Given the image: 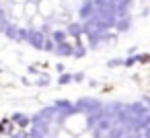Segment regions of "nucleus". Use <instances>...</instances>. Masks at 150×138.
<instances>
[{
  "mask_svg": "<svg viewBox=\"0 0 150 138\" xmlns=\"http://www.w3.org/2000/svg\"><path fill=\"white\" fill-rule=\"evenodd\" d=\"M56 72H58V74H64V72H66V64H64V62H58V64H56Z\"/></svg>",
  "mask_w": 150,
  "mask_h": 138,
  "instance_id": "17",
  "label": "nucleus"
},
{
  "mask_svg": "<svg viewBox=\"0 0 150 138\" xmlns=\"http://www.w3.org/2000/svg\"><path fill=\"white\" fill-rule=\"evenodd\" d=\"M134 64H138V60H136V56H127V58L123 60V66H127V68H132Z\"/></svg>",
  "mask_w": 150,
  "mask_h": 138,
  "instance_id": "15",
  "label": "nucleus"
},
{
  "mask_svg": "<svg viewBox=\"0 0 150 138\" xmlns=\"http://www.w3.org/2000/svg\"><path fill=\"white\" fill-rule=\"evenodd\" d=\"M70 83H74V76L70 72H64L58 76V85H70Z\"/></svg>",
  "mask_w": 150,
  "mask_h": 138,
  "instance_id": "11",
  "label": "nucleus"
},
{
  "mask_svg": "<svg viewBox=\"0 0 150 138\" xmlns=\"http://www.w3.org/2000/svg\"><path fill=\"white\" fill-rule=\"evenodd\" d=\"M97 15V4L95 0H82L80 6H78V21H91L93 17Z\"/></svg>",
  "mask_w": 150,
  "mask_h": 138,
  "instance_id": "1",
  "label": "nucleus"
},
{
  "mask_svg": "<svg viewBox=\"0 0 150 138\" xmlns=\"http://www.w3.org/2000/svg\"><path fill=\"white\" fill-rule=\"evenodd\" d=\"M35 15H37V4L31 2V0H27V2L23 4V17H25V19H31V17H35Z\"/></svg>",
  "mask_w": 150,
  "mask_h": 138,
  "instance_id": "7",
  "label": "nucleus"
},
{
  "mask_svg": "<svg viewBox=\"0 0 150 138\" xmlns=\"http://www.w3.org/2000/svg\"><path fill=\"white\" fill-rule=\"evenodd\" d=\"M146 2H150V0H146Z\"/></svg>",
  "mask_w": 150,
  "mask_h": 138,
  "instance_id": "22",
  "label": "nucleus"
},
{
  "mask_svg": "<svg viewBox=\"0 0 150 138\" xmlns=\"http://www.w3.org/2000/svg\"><path fill=\"white\" fill-rule=\"evenodd\" d=\"M56 48H58V43L52 39V37H45V43H43V52H47V54H54L56 52Z\"/></svg>",
  "mask_w": 150,
  "mask_h": 138,
  "instance_id": "10",
  "label": "nucleus"
},
{
  "mask_svg": "<svg viewBox=\"0 0 150 138\" xmlns=\"http://www.w3.org/2000/svg\"><path fill=\"white\" fill-rule=\"evenodd\" d=\"M86 50H88V48H86L80 39H74V56H72V58H76V60L84 58V56H86Z\"/></svg>",
  "mask_w": 150,
  "mask_h": 138,
  "instance_id": "8",
  "label": "nucleus"
},
{
  "mask_svg": "<svg viewBox=\"0 0 150 138\" xmlns=\"http://www.w3.org/2000/svg\"><path fill=\"white\" fill-rule=\"evenodd\" d=\"M136 52H138V48L134 46V48H129V50H127V56H136Z\"/></svg>",
  "mask_w": 150,
  "mask_h": 138,
  "instance_id": "21",
  "label": "nucleus"
},
{
  "mask_svg": "<svg viewBox=\"0 0 150 138\" xmlns=\"http://www.w3.org/2000/svg\"><path fill=\"white\" fill-rule=\"evenodd\" d=\"M58 58H72L74 56V43L72 41H64V43H58L56 52H54Z\"/></svg>",
  "mask_w": 150,
  "mask_h": 138,
  "instance_id": "3",
  "label": "nucleus"
},
{
  "mask_svg": "<svg viewBox=\"0 0 150 138\" xmlns=\"http://www.w3.org/2000/svg\"><path fill=\"white\" fill-rule=\"evenodd\" d=\"M56 43H64V41H68L70 37H68V31H66V27L62 29V27H56L54 31H52V35H50Z\"/></svg>",
  "mask_w": 150,
  "mask_h": 138,
  "instance_id": "5",
  "label": "nucleus"
},
{
  "mask_svg": "<svg viewBox=\"0 0 150 138\" xmlns=\"http://www.w3.org/2000/svg\"><path fill=\"white\" fill-rule=\"evenodd\" d=\"M37 66H39V64H29V66H27V72H29V74L39 76V68H37Z\"/></svg>",
  "mask_w": 150,
  "mask_h": 138,
  "instance_id": "16",
  "label": "nucleus"
},
{
  "mask_svg": "<svg viewBox=\"0 0 150 138\" xmlns=\"http://www.w3.org/2000/svg\"><path fill=\"white\" fill-rule=\"evenodd\" d=\"M136 60H138V64H146V62H150V54H136Z\"/></svg>",
  "mask_w": 150,
  "mask_h": 138,
  "instance_id": "14",
  "label": "nucleus"
},
{
  "mask_svg": "<svg viewBox=\"0 0 150 138\" xmlns=\"http://www.w3.org/2000/svg\"><path fill=\"white\" fill-rule=\"evenodd\" d=\"M11 138H27V132H23V130H19L17 134H11Z\"/></svg>",
  "mask_w": 150,
  "mask_h": 138,
  "instance_id": "19",
  "label": "nucleus"
},
{
  "mask_svg": "<svg viewBox=\"0 0 150 138\" xmlns=\"http://www.w3.org/2000/svg\"><path fill=\"white\" fill-rule=\"evenodd\" d=\"M132 23H134L132 15H127V17H119L117 23H115V29H113V31H117V33H125V31L132 29Z\"/></svg>",
  "mask_w": 150,
  "mask_h": 138,
  "instance_id": "4",
  "label": "nucleus"
},
{
  "mask_svg": "<svg viewBox=\"0 0 150 138\" xmlns=\"http://www.w3.org/2000/svg\"><path fill=\"white\" fill-rule=\"evenodd\" d=\"M15 132V124H13V120L8 117V120H2V122H0V134H13Z\"/></svg>",
  "mask_w": 150,
  "mask_h": 138,
  "instance_id": "9",
  "label": "nucleus"
},
{
  "mask_svg": "<svg viewBox=\"0 0 150 138\" xmlns=\"http://www.w3.org/2000/svg\"><path fill=\"white\" fill-rule=\"evenodd\" d=\"M107 66H109V68H117V66H123V58H111V60L107 62Z\"/></svg>",
  "mask_w": 150,
  "mask_h": 138,
  "instance_id": "12",
  "label": "nucleus"
},
{
  "mask_svg": "<svg viewBox=\"0 0 150 138\" xmlns=\"http://www.w3.org/2000/svg\"><path fill=\"white\" fill-rule=\"evenodd\" d=\"M74 76V83H80V80H84V72H76V74H72Z\"/></svg>",
  "mask_w": 150,
  "mask_h": 138,
  "instance_id": "18",
  "label": "nucleus"
},
{
  "mask_svg": "<svg viewBox=\"0 0 150 138\" xmlns=\"http://www.w3.org/2000/svg\"><path fill=\"white\" fill-rule=\"evenodd\" d=\"M11 120H13V124H15V126H19L21 130H25V128L29 126V122H31L25 113H13V117H11Z\"/></svg>",
  "mask_w": 150,
  "mask_h": 138,
  "instance_id": "6",
  "label": "nucleus"
},
{
  "mask_svg": "<svg viewBox=\"0 0 150 138\" xmlns=\"http://www.w3.org/2000/svg\"><path fill=\"white\" fill-rule=\"evenodd\" d=\"M0 136H2V134H0Z\"/></svg>",
  "mask_w": 150,
  "mask_h": 138,
  "instance_id": "23",
  "label": "nucleus"
},
{
  "mask_svg": "<svg viewBox=\"0 0 150 138\" xmlns=\"http://www.w3.org/2000/svg\"><path fill=\"white\" fill-rule=\"evenodd\" d=\"M66 31H68V37L70 39H80L84 35V23L82 21H70L66 25Z\"/></svg>",
  "mask_w": 150,
  "mask_h": 138,
  "instance_id": "2",
  "label": "nucleus"
},
{
  "mask_svg": "<svg viewBox=\"0 0 150 138\" xmlns=\"http://www.w3.org/2000/svg\"><path fill=\"white\" fill-rule=\"evenodd\" d=\"M148 15H150V6H144L142 9V17H148Z\"/></svg>",
  "mask_w": 150,
  "mask_h": 138,
  "instance_id": "20",
  "label": "nucleus"
},
{
  "mask_svg": "<svg viewBox=\"0 0 150 138\" xmlns=\"http://www.w3.org/2000/svg\"><path fill=\"white\" fill-rule=\"evenodd\" d=\"M35 85H37V87H45V85H50V74H41V76L35 80Z\"/></svg>",
  "mask_w": 150,
  "mask_h": 138,
  "instance_id": "13",
  "label": "nucleus"
}]
</instances>
